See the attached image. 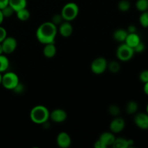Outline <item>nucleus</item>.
<instances>
[{"label": "nucleus", "mask_w": 148, "mask_h": 148, "mask_svg": "<svg viewBox=\"0 0 148 148\" xmlns=\"http://www.w3.org/2000/svg\"><path fill=\"white\" fill-rule=\"evenodd\" d=\"M58 33V27L51 21L45 22L38 26L36 30L37 40L42 44L54 43Z\"/></svg>", "instance_id": "1"}, {"label": "nucleus", "mask_w": 148, "mask_h": 148, "mask_svg": "<svg viewBox=\"0 0 148 148\" xmlns=\"http://www.w3.org/2000/svg\"><path fill=\"white\" fill-rule=\"evenodd\" d=\"M30 119L35 124H43L50 119V111L45 106H36L30 111Z\"/></svg>", "instance_id": "2"}, {"label": "nucleus", "mask_w": 148, "mask_h": 148, "mask_svg": "<svg viewBox=\"0 0 148 148\" xmlns=\"http://www.w3.org/2000/svg\"><path fill=\"white\" fill-rule=\"evenodd\" d=\"M79 11V7L76 3L68 2L62 7L60 14H62L64 21L71 22L77 17Z\"/></svg>", "instance_id": "3"}, {"label": "nucleus", "mask_w": 148, "mask_h": 148, "mask_svg": "<svg viewBox=\"0 0 148 148\" xmlns=\"http://www.w3.org/2000/svg\"><path fill=\"white\" fill-rule=\"evenodd\" d=\"M20 82L19 77L16 73L13 72H5L2 75L1 85L5 89L12 90Z\"/></svg>", "instance_id": "4"}, {"label": "nucleus", "mask_w": 148, "mask_h": 148, "mask_svg": "<svg viewBox=\"0 0 148 148\" xmlns=\"http://www.w3.org/2000/svg\"><path fill=\"white\" fill-rule=\"evenodd\" d=\"M116 54L117 59L121 62H128L134 56V51L125 43H123L117 48Z\"/></svg>", "instance_id": "5"}, {"label": "nucleus", "mask_w": 148, "mask_h": 148, "mask_svg": "<svg viewBox=\"0 0 148 148\" xmlns=\"http://www.w3.org/2000/svg\"><path fill=\"white\" fill-rule=\"evenodd\" d=\"M108 62L103 57H98L94 59L90 64V69L95 75H101L107 69Z\"/></svg>", "instance_id": "6"}, {"label": "nucleus", "mask_w": 148, "mask_h": 148, "mask_svg": "<svg viewBox=\"0 0 148 148\" xmlns=\"http://www.w3.org/2000/svg\"><path fill=\"white\" fill-rule=\"evenodd\" d=\"M3 53L5 54H10L16 50L17 46V41L16 38L12 36H7L1 42Z\"/></svg>", "instance_id": "7"}, {"label": "nucleus", "mask_w": 148, "mask_h": 148, "mask_svg": "<svg viewBox=\"0 0 148 148\" xmlns=\"http://www.w3.org/2000/svg\"><path fill=\"white\" fill-rule=\"evenodd\" d=\"M126 122L124 119L119 116H116L110 123V131L114 133V134H119L124 130Z\"/></svg>", "instance_id": "8"}, {"label": "nucleus", "mask_w": 148, "mask_h": 148, "mask_svg": "<svg viewBox=\"0 0 148 148\" xmlns=\"http://www.w3.org/2000/svg\"><path fill=\"white\" fill-rule=\"evenodd\" d=\"M134 122L138 128L148 130V114L146 112L136 113L134 114Z\"/></svg>", "instance_id": "9"}, {"label": "nucleus", "mask_w": 148, "mask_h": 148, "mask_svg": "<svg viewBox=\"0 0 148 148\" xmlns=\"http://www.w3.org/2000/svg\"><path fill=\"white\" fill-rule=\"evenodd\" d=\"M56 144L61 148H68L72 144V139L68 133L62 132L56 137Z\"/></svg>", "instance_id": "10"}, {"label": "nucleus", "mask_w": 148, "mask_h": 148, "mask_svg": "<svg viewBox=\"0 0 148 148\" xmlns=\"http://www.w3.org/2000/svg\"><path fill=\"white\" fill-rule=\"evenodd\" d=\"M67 114L62 108H56L50 112V119L55 123H62L66 121Z\"/></svg>", "instance_id": "11"}, {"label": "nucleus", "mask_w": 148, "mask_h": 148, "mask_svg": "<svg viewBox=\"0 0 148 148\" xmlns=\"http://www.w3.org/2000/svg\"><path fill=\"white\" fill-rule=\"evenodd\" d=\"M116 137L113 132H106L102 133L100 135L99 141L103 146V148H107L108 147H112L113 144L114 143Z\"/></svg>", "instance_id": "12"}, {"label": "nucleus", "mask_w": 148, "mask_h": 148, "mask_svg": "<svg viewBox=\"0 0 148 148\" xmlns=\"http://www.w3.org/2000/svg\"><path fill=\"white\" fill-rule=\"evenodd\" d=\"M58 33L64 38H68L73 33V27L70 22L63 21L59 26Z\"/></svg>", "instance_id": "13"}, {"label": "nucleus", "mask_w": 148, "mask_h": 148, "mask_svg": "<svg viewBox=\"0 0 148 148\" xmlns=\"http://www.w3.org/2000/svg\"><path fill=\"white\" fill-rule=\"evenodd\" d=\"M134 145V141L132 140L123 138V137H119L116 138L114 143L113 144L112 147L114 148H129L133 147Z\"/></svg>", "instance_id": "14"}, {"label": "nucleus", "mask_w": 148, "mask_h": 148, "mask_svg": "<svg viewBox=\"0 0 148 148\" xmlns=\"http://www.w3.org/2000/svg\"><path fill=\"white\" fill-rule=\"evenodd\" d=\"M56 52H57V49L54 45V43L44 45L43 49V54L46 58L51 59V58L54 57L56 54Z\"/></svg>", "instance_id": "15"}, {"label": "nucleus", "mask_w": 148, "mask_h": 148, "mask_svg": "<svg viewBox=\"0 0 148 148\" xmlns=\"http://www.w3.org/2000/svg\"><path fill=\"white\" fill-rule=\"evenodd\" d=\"M140 41H141V39H140V36L137 33H128L124 43L132 49H134Z\"/></svg>", "instance_id": "16"}, {"label": "nucleus", "mask_w": 148, "mask_h": 148, "mask_svg": "<svg viewBox=\"0 0 148 148\" xmlns=\"http://www.w3.org/2000/svg\"><path fill=\"white\" fill-rule=\"evenodd\" d=\"M128 35V32L127 30H124L122 28H119L116 30L113 33V38L117 42L120 43H124L127 36Z\"/></svg>", "instance_id": "17"}, {"label": "nucleus", "mask_w": 148, "mask_h": 148, "mask_svg": "<svg viewBox=\"0 0 148 148\" xmlns=\"http://www.w3.org/2000/svg\"><path fill=\"white\" fill-rule=\"evenodd\" d=\"M9 5L12 7L14 12H17L27 7V0H9Z\"/></svg>", "instance_id": "18"}, {"label": "nucleus", "mask_w": 148, "mask_h": 148, "mask_svg": "<svg viewBox=\"0 0 148 148\" xmlns=\"http://www.w3.org/2000/svg\"><path fill=\"white\" fill-rule=\"evenodd\" d=\"M139 108V105L135 101H130L126 105V112L129 115H134L137 113Z\"/></svg>", "instance_id": "19"}, {"label": "nucleus", "mask_w": 148, "mask_h": 148, "mask_svg": "<svg viewBox=\"0 0 148 148\" xmlns=\"http://www.w3.org/2000/svg\"><path fill=\"white\" fill-rule=\"evenodd\" d=\"M15 13L16 15H17V19H18L19 20H20V21H27V20H29V18H30V12H29V10L27 9V7L16 12Z\"/></svg>", "instance_id": "20"}, {"label": "nucleus", "mask_w": 148, "mask_h": 148, "mask_svg": "<svg viewBox=\"0 0 148 148\" xmlns=\"http://www.w3.org/2000/svg\"><path fill=\"white\" fill-rule=\"evenodd\" d=\"M107 69H108V70L113 74H116L121 69V64H120L119 62L118 61L113 60L111 62H108V66H107Z\"/></svg>", "instance_id": "21"}, {"label": "nucleus", "mask_w": 148, "mask_h": 148, "mask_svg": "<svg viewBox=\"0 0 148 148\" xmlns=\"http://www.w3.org/2000/svg\"><path fill=\"white\" fill-rule=\"evenodd\" d=\"M9 66H10V61L8 58L3 54L0 55V72L3 73L7 72Z\"/></svg>", "instance_id": "22"}, {"label": "nucleus", "mask_w": 148, "mask_h": 148, "mask_svg": "<svg viewBox=\"0 0 148 148\" xmlns=\"http://www.w3.org/2000/svg\"><path fill=\"white\" fill-rule=\"evenodd\" d=\"M136 9L139 12L147 11L148 10V0H137L135 4Z\"/></svg>", "instance_id": "23"}, {"label": "nucleus", "mask_w": 148, "mask_h": 148, "mask_svg": "<svg viewBox=\"0 0 148 148\" xmlns=\"http://www.w3.org/2000/svg\"><path fill=\"white\" fill-rule=\"evenodd\" d=\"M131 7V4L129 0H121L118 3V9L119 11L122 12H126L130 10Z\"/></svg>", "instance_id": "24"}, {"label": "nucleus", "mask_w": 148, "mask_h": 148, "mask_svg": "<svg viewBox=\"0 0 148 148\" xmlns=\"http://www.w3.org/2000/svg\"><path fill=\"white\" fill-rule=\"evenodd\" d=\"M139 21H140V25L143 26L145 28H147L148 27V10L147 11L143 12L141 13L139 18Z\"/></svg>", "instance_id": "25"}, {"label": "nucleus", "mask_w": 148, "mask_h": 148, "mask_svg": "<svg viewBox=\"0 0 148 148\" xmlns=\"http://www.w3.org/2000/svg\"><path fill=\"white\" fill-rule=\"evenodd\" d=\"M1 10L4 18L12 17V16L15 13V12H14V10H13L12 7H10V5H7V7H5L4 8H3L2 10Z\"/></svg>", "instance_id": "26"}, {"label": "nucleus", "mask_w": 148, "mask_h": 148, "mask_svg": "<svg viewBox=\"0 0 148 148\" xmlns=\"http://www.w3.org/2000/svg\"><path fill=\"white\" fill-rule=\"evenodd\" d=\"M108 112L113 116H119L120 112H121V109L119 107L116 105H111L108 107Z\"/></svg>", "instance_id": "27"}, {"label": "nucleus", "mask_w": 148, "mask_h": 148, "mask_svg": "<svg viewBox=\"0 0 148 148\" xmlns=\"http://www.w3.org/2000/svg\"><path fill=\"white\" fill-rule=\"evenodd\" d=\"M63 21H64V20H63V17H62V14H54V15L52 17L51 21V22L52 23H53L55 25L57 26V25H60Z\"/></svg>", "instance_id": "28"}, {"label": "nucleus", "mask_w": 148, "mask_h": 148, "mask_svg": "<svg viewBox=\"0 0 148 148\" xmlns=\"http://www.w3.org/2000/svg\"><path fill=\"white\" fill-rule=\"evenodd\" d=\"M139 78L140 80L143 83L148 82V69H145V70L142 71L139 75Z\"/></svg>", "instance_id": "29"}, {"label": "nucleus", "mask_w": 148, "mask_h": 148, "mask_svg": "<svg viewBox=\"0 0 148 148\" xmlns=\"http://www.w3.org/2000/svg\"><path fill=\"white\" fill-rule=\"evenodd\" d=\"M133 49L134 51V53H142L145 50V45L143 42L140 41Z\"/></svg>", "instance_id": "30"}, {"label": "nucleus", "mask_w": 148, "mask_h": 148, "mask_svg": "<svg viewBox=\"0 0 148 148\" xmlns=\"http://www.w3.org/2000/svg\"><path fill=\"white\" fill-rule=\"evenodd\" d=\"M24 90H25L24 85H23V84L20 83V82H19V83L17 84V86H16L15 88L12 90L13 92H15V93H17V94L22 93V92H23Z\"/></svg>", "instance_id": "31"}, {"label": "nucleus", "mask_w": 148, "mask_h": 148, "mask_svg": "<svg viewBox=\"0 0 148 148\" xmlns=\"http://www.w3.org/2000/svg\"><path fill=\"white\" fill-rule=\"evenodd\" d=\"M7 33L6 29L0 25V43H1V42L5 39V38L7 37Z\"/></svg>", "instance_id": "32"}, {"label": "nucleus", "mask_w": 148, "mask_h": 148, "mask_svg": "<svg viewBox=\"0 0 148 148\" xmlns=\"http://www.w3.org/2000/svg\"><path fill=\"white\" fill-rule=\"evenodd\" d=\"M127 32L128 33H137V27L134 25H130L127 28Z\"/></svg>", "instance_id": "33"}, {"label": "nucleus", "mask_w": 148, "mask_h": 148, "mask_svg": "<svg viewBox=\"0 0 148 148\" xmlns=\"http://www.w3.org/2000/svg\"><path fill=\"white\" fill-rule=\"evenodd\" d=\"M9 5V0H0V10Z\"/></svg>", "instance_id": "34"}, {"label": "nucleus", "mask_w": 148, "mask_h": 148, "mask_svg": "<svg viewBox=\"0 0 148 148\" xmlns=\"http://www.w3.org/2000/svg\"><path fill=\"white\" fill-rule=\"evenodd\" d=\"M94 147H95V148H103V146L101 144V142L99 141V140H96L95 142V143H94Z\"/></svg>", "instance_id": "35"}, {"label": "nucleus", "mask_w": 148, "mask_h": 148, "mask_svg": "<svg viewBox=\"0 0 148 148\" xmlns=\"http://www.w3.org/2000/svg\"><path fill=\"white\" fill-rule=\"evenodd\" d=\"M143 91H144L145 94L148 95V82L144 83V86H143Z\"/></svg>", "instance_id": "36"}, {"label": "nucleus", "mask_w": 148, "mask_h": 148, "mask_svg": "<svg viewBox=\"0 0 148 148\" xmlns=\"http://www.w3.org/2000/svg\"><path fill=\"white\" fill-rule=\"evenodd\" d=\"M4 16H3L2 12H1V10H0V25H1V23H3V20H4Z\"/></svg>", "instance_id": "37"}, {"label": "nucleus", "mask_w": 148, "mask_h": 148, "mask_svg": "<svg viewBox=\"0 0 148 148\" xmlns=\"http://www.w3.org/2000/svg\"><path fill=\"white\" fill-rule=\"evenodd\" d=\"M3 49H2V46H1V43H0V55L3 54Z\"/></svg>", "instance_id": "38"}, {"label": "nucleus", "mask_w": 148, "mask_h": 148, "mask_svg": "<svg viewBox=\"0 0 148 148\" xmlns=\"http://www.w3.org/2000/svg\"><path fill=\"white\" fill-rule=\"evenodd\" d=\"M1 78H2V75H1V73L0 72V85H1Z\"/></svg>", "instance_id": "39"}, {"label": "nucleus", "mask_w": 148, "mask_h": 148, "mask_svg": "<svg viewBox=\"0 0 148 148\" xmlns=\"http://www.w3.org/2000/svg\"><path fill=\"white\" fill-rule=\"evenodd\" d=\"M146 113L148 114V103L147 104V106H146Z\"/></svg>", "instance_id": "40"}]
</instances>
